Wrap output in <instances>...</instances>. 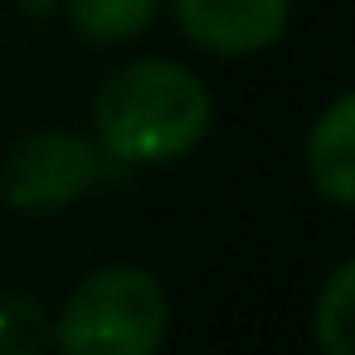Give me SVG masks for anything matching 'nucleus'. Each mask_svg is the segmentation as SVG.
Listing matches in <instances>:
<instances>
[{"mask_svg":"<svg viewBox=\"0 0 355 355\" xmlns=\"http://www.w3.org/2000/svg\"><path fill=\"white\" fill-rule=\"evenodd\" d=\"M107 171V151L69 127H40L10 146L0 166V195L20 214H54L93 190Z\"/></svg>","mask_w":355,"mask_h":355,"instance_id":"obj_3","label":"nucleus"},{"mask_svg":"<svg viewBox=\"0 0 355 355\" xmlns=\"http://www.w3.org/2000/svg\"><path fill=\"white\" fill-rule=\"evenodd\" d=\"M350 292H355V268L340 263L321 297H316V311H311V331H316V345L321 355H350V336H355V321H350Z\"/></svg>","mask_w":355,"mask_h":355,"instance_id":"obj_7","label":"nucleus"},{"mask_svg":"<svg viewBox=\"0 0 355 355\" xmlns=\"http://www.w3.org/2000/svg\"><path fill=\"white\" fill-rule=\"evenodd\" d=\"M156 6L161 0H64V15L93 44H127L151 25Z\"/></svg>","mask_w":355,"mask_h":355,"instance_id":"obj_6","label":"nucleus"},{"mask_svg":"<svg viewBox=\"0 0 355 355\" xmlns=\"http://www.w3.org/2000/svg\"><path fill=\"white\" fill-rule=\"evenodd\" d=\"M49 340V316L40 302L6 292L0 297V355H40Z\"/></svg>","mask_w":355,"mask_h":355,"instance_id":"obj_8","label":"nucleus"},{"mask_svg":"<svg viewBox=\"0 0 355 355\" xmlns=\"http://www.w3.org/2000/svg\"><path fill=\"white\" fill-rule=\"evenodd\" d=\"M180 30L224 59L239 54H263L282 40L292 0H171Z\"/></svg>","mask_w":355,"mask_h":355,"instance_id":"obj_4","label":"nucleus"},{"mask_svg":"<svg viewBox=\"0 0 355 355\" xmlns=\"http://www.w3.org/2000/svg\"><path fill=\"white\" fill-rule=\"evenodd\" d=\"M171 302L146 268L112 263L88 272L54 321L59 355H156Z\"/></svg>","mask_w":355,"mask_h":355,"instance_id":"obj_2","label":"nucleus"},{"mask_svg":"<svg viewBox=\"0 0 355 355\" xmlns=\"http://www.w3.org/2000/svg\"><path fill=\"white\" fill-rule=\"evenodd\" d=\"M306 175L311 185L331 200V205H350L355 200V98L340 93L306 137Z\"/></svg>","mask_w":355,"mask_h":355,"instance_id":"obj_5","label":"nucleus"},{"mask_svg":"<svg viewBox=\"0 0 355 355\" xmlns=\"http://www.w3.org/2000/svg\"><path fill=\"white\" fill-rule=\"evenodd\" d=\"M209 88L200 83V73L171 59L122 64L93 103L98 146L117 166H166L195 151L209 132Z\"/></svg>","mask_w":355,"mask_h":355,"instance_id":"obj_1","label":"nucleus"}]
</instances>
